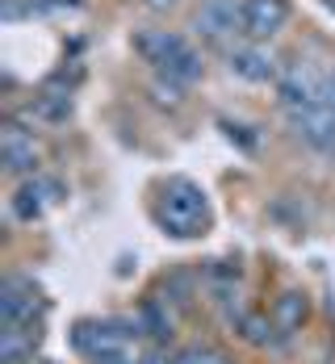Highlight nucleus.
Here are the masks:
<instances>
[{
    "instance_id": "f257e3e1",
    "label": "nucleus",
    "mask_w": 335,
    "mask_h": 364,
    "mask_svg": "<svg viewBox=\"0 0 335 364\" xmlns=\"http://www.w3.org/2000/svg\"><path fill=\"white\" fill-rule=\"evenodd\" d=\"M155 226L168 235V239H201L206 226H210V201L201 193V184L188 181V176H168L159 184V201L151 210Z\"/></svg>"
},
{
    "instance_id": "f03ea898",
    "label": "nucleus",
    "mask_w": 335,
    "mask_h": 364,
    "mask_svg": "<svg viewBox=\"0 0 335 364\" xmlns=\"http://www.w3.org/2000/svg\"><path fill=\"white\" fill-rule=\"evenodd\" d=\"M277 84V101H281V109L298 113L306 105H314V101H323L327 92L335 88V72L327 63H319V59H310V55H298V59H289L281 75L272 80Z\"/></svg>"
},
{
    "instance_id": "7ed1b4c3",
    "label": "nucleus",
    "mask_w": 335,
    "mask_h": 364,
    "mask_svg": "<svg viewBox=\"0 0 335 364\" xmlns=\"http://www.w3.org/2000/svg\"><path fill=\"white\" fill-rule=\"evenodd\" d=\"M42 310H46V297L30 277H4L0 285V318L9 327H26V323H42Z\"/></svg>"
},
{
    "instance_id": "20e7f679",
    "label": "nucleus",
    "mask_w": 335,
    "mask_h": 364,
    "mask_svg": "<svg viewBox=\"0 0 335 364\" xmlns=\"http://www.w3.org/2000/svg\"><path fill=\"white\" fill-rule=\"evenodd\" d=\"M289 126H294V134H298L302 143L314 146V151L335 146V88L323 97V101H314V105H306V109L289 113Z\"/></svg>"
},
{
    "instance_id": "39448f33",
    "label": "nucleus",
    "mask_w": 335,
    "mask_h": 364,
    "mask_svg": "<svg viewBox=\"0 0 335 364\" xmlns=\"http://www.w3.org/2000/svg\"><path fill=\"white\" fill-rule=\"evenodd\" d=\"M38 159L42 155H38L34 134L26 126H17V122H4V130H0V164H4V172L9 176H34Z\"/></svg>"
},
{
    "instance_id": "423d86ee",
    "label": "nucleus",
    "mask_w": 335,
    "mask_h": 364,
    "mask_svg": "<svg viewBox=\"0 0 335 364\" xmlns=\"http://www.w3.org/2000/svg\"><path fill=\"white\" fill-rule=\"evenodd\" d=\"M239 9H243V38L248 42H268L289 21V0H239Z\"/></svg>"
},
{
    "instance_id": "0eeeda50",
    "label": "nucleus",
    "mask_w": 335,
    "mask_h": 364,
    "mask_svg": "<svg viewBox=\"0 0 335 364\" xmlns=\"http://www.w3.org/2000/svg\"><path fill=\"white\" fill-rule=\"evenodd\" d=\"M193 30L210 42H226V38L243 34V9L235 0H206L193 13Z\"/></svg>"
},
{
    "instance_id": "6e6552de",
    "label": "nucleus",
    "mask_w": 335,
    "mask_h": 364,
    "mask_svg": "<svg viewBox=\"0 0 335 364\" xmlns=\"http://www.w3.org/2000/svg\"><path fill=\"white\" fill-rule=\"evenodd\" d=\"M226 68H230V75H239V80H248V84H264V80H277V75H281V63L272 59V50H268L264 42H243V46H235V50L226 55Z\"/></svg>"
},
{
    "instance_id": "1a4fd4ad",
    "label": "nucleus",
    "mask_w": 335,
    "mask_h": 364,
    "mask_svg": "<svg viewBox=\"0 0 335 364\" xmlns=\"http://www.w3.org/2000/svg\"><path fill=\"white\" fill-rule=\"evenodd\" d=\"M50 201H63V184L59 181H34V176H30V181L13 193L9 210H13V218L17 222H38Z\"/></svg>"
},
{
    "instance_id": "9d476101",
    "label": "nucleus",
    "mask_w": 335,
    "mask_h": 364,
    "mask_svg": "<svg viewBox=\"0 0 335 364\" xmlns=\"http://www.w3.org/2000/svg\"><path fill=\"white\" fill-rule=\"evenodd\" d=\"M185 46L188 42L176 34V30H139V34H134V55H139L143 63H151L155 72H164Z\"/></svg>"
},
{
    "instance_id": "9b49d317",
    "label": "nucleus",
    "mask_w": 335,
    "mask_h": 364,
    "mask_svg": "<svg viewBox=\"0 0 335 364\" xmlns=\"http://www.w3.org/2000/svg\"><path fill=\"white\" fill-rule=\"evenodd\" d=\"M268 318H272V327H277L281 339H294L306 327V318H310V297L302 289H281L277 301H272V310H268Z\"/></svg>"
},
{
    "instance_id": "f8f14e48",
    "label": "nucleus",
    "mask_w": 335,
    "mask_h": 364,
    "mask_svg": "<svg viewBox=\"0 0 335 364\" xmlns=\"http://www.w3.org/2000/svg\"><path fill=\"white\" fill-rule=\"evenodd\" d=\"M134 318H139V327H143V335H147L151 343H172L176 318L168 310V297H143L139 310H134Z\"/></svg>"
},
{
    "instance_id": "ddd939ff",
    "label": "nucleus",
    "mask_w": 335,
    "mask_h": 364,
    "mask_svg": "<svg viewBox=\"0 0 335 364\" xmlns=\"http://www.w3.org/2000/svg\"><path fill=\"white\" fill-rule=\"evenodd\" d=\"M30 113H34L38 122H46V126H59V122L72 117V92H63V88H42L34 101H30Z\"/></svg>"
},
{
    "instance_id": "4468645a",
    "label": "nucleus",
    "mask_w": 335,
    "mask_h": 364,
    "mask_svg": "<svg viewBox=\"0 0 335 364\" xmlns=\"http://www.w3.org/2000/svg\"><path fill=\"white\" fill-rule=\"evenodd\" d=\"M201 72H206L201 55H197L193 46H185V50H181L164 72H159V80H172V84H181V88H185V84H193V80H201Z\"/></svg>"
},
{
    "instance_id": "2eb2a0df",
    "label": "nucleus",
    "mask_w": 335,
    "mask_h": 364,
    "mask_svg": "<svg viewBox=\"0 0 335 364\" xmlns=\"http://www.w3.org/2000/svg\"><path fill=\"white\" fill-rule=\"evenodd\" d=\"M239 335H243V343H252V348H268V343L277 339V327H272L268 314H243V318H239Z\"/></svg>"
},
{
    "instance_id": "dca6fc26",
    "label": "nucleus",
    "mask_w": 335,
    "mask_h": 364,
    "mask_svg": "<svg viewBox=\"0 0 335 364\" xmlns=\"http://www.w3.org/2000/svg\"><path fill=\"white\" fill-rule=\"evenodd\" d=\"M176 364H235L226 356L223 348H214V343H188L185 352L176 356Z\"/></svg>"
},
{
    "instance_id": "f3484780",
    "label": "nucleus",
    "mask_w": 335,
    "mask_h": 364,
    "mask_svg": "<svg viewBox=\"0 0 335 364\" xmlns=\"http://www.w3.org/2000/svg\"><path fill=\"white\" fill-rule=\"evenodd\" d=\"M193 293H197L193 272H172V277H164V297H168V301L188 306V301H193Z\"/></svg>"
},
{
    "instance_id": "a211bd4d",
    "label": "nucleus",
    "mask_w": 335,
    "mask_h": 364,
    "mask_svg": "<svg viewBox=\"0 0 335 364\" xmlns=\"http://www.w3.org/2000/svg\"><path fill=\"white\" fill-rule=\"evenodd\" d=\"M92 364H134V352H130V348H113V352L92 356Z\"/></svg>"
},
{
    "instance_id": "6ab92c4d",
    "label": "nucleus",
    "mask_w": 335,
    "mask_h": 364,
    "mask_svg": "<svg viewBox=\"0 0 335 364\" xmlns=\"http://www.w3.org/2000/svg\"><path fill=\"white\" fill-rule=\"evenodd\" d=\"M143 4H147V9H172L176 0H143Z\"/></svg>"
},
{
    "instance_id": "aec40b11",
    "label": "nucleus",
    "mask_w": 335,
    "mask_h": 364,
    "mask_svg": "<svg viewBox=\"0 0 335 364\" xmlns=\"http://www.w3.org/2000/svg\"><path fill=\"white\" fill-rule=\"evenodd\" d=\"M0 364H34V360H0Z\"/></svg>"
},
{
    "instance_id": "412c9836",
    "label": "nucleus",
    "mask_w": 335,
    "mask_h": 364,
    "mask_svg": "<svg viewBox=\"0 0 335 364\" xmlns=\"http://www.w3.org/2000/svg\"><path fill=\"white\" fill-rule=\"evenodd\" d=\"M323 4H327V9H331V13H335V0H323Z\"/></svg>"
}]
</instances>
